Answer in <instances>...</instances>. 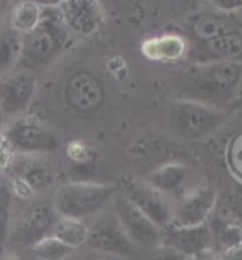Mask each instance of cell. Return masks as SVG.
Instances as JSON below:
<instances>
[{
  "instance_id": "cell-4",
  "label": "cell",
  "mask_w": 242,
  "mask_h": 260,
  "mask_svg": "<svg viewBox=\"0 0 242 260\" xmlns=\"http://www.w3.org/2000/svg\"><path fill=\"white\" fill-rule=\"evenodd\" d=\"M117 189L113 184L94 182H67L54 193V212L59 216L84 220L99 214L115 198Z\"/></svg>"
},
{
  "instance_id": "cell-19",
  "label": "cell",
  "mask_w": 242,
  "mask_h": 260,
  "mask_svg": "<svg viewBox=\"0 0 242 260\" xmlns=\"http://www.w3.org/2000/svg\"><path fill=\"white\" fill-rule=\"evenodd\" d=\"M189 30L197 43H204V42L218 38L221 35H225L228 31L235 30V29L231 27L227 19H224L221 16L211 15V13H205V15L197 16L191 22Z\"/></svg>"
},
{
  "instance_id": "cell-8",
  "label": "cell",
  "mask_w": 242,
  "mask_h": 260,
  "mask_svg": "<svg viewBox=\"0 0 242 260\" xmlns=\"http://www.w3.org/2000/svg\"><path fill=\"white\" fill-rule=\"evenodd\" d=\"M123 198L144 213L159 229L173 223V203L145 180L126 179L123 182Z\"/></svg>"
},
{
  "instance_id": "cell-30",
  "label": "cell",
  "mask_w": 242,
  "mask_h": 260,
  "mask_svg": "<svg viewBox=\"0 0 242 260\" xmlns=\"http://www.w3.org/2000/svg\"><path fill=\"white\" fill-rule=\"evenodd\" d=\"M231 106L242 109V75L241 77H239V82H238V86H236V90H235V94H234V100H232Z\"/></svg>"
},
{
  "instance_id": "cell-21",
  "label": "cell",
  "mask_w": 242,
  "mask_h": 260,
  "mask_svg": "<svg viewBox=\"0 0 242 260\" xmlns=\"http://www.w3.org/2000/svg\"><path fill=\"white\" fill-rule=\"evenodd\" d=\"M43 8L31 0H20L10 10V29L20 36L33 30L40 22Z\"/></svg>"
},
{
  "instance_id": "cell-1",
  "label": "cell",
  "mask_w": 242,
  "mask_h": 260,
  "mask_svg": "<svg viewBox=\"0 0 242 260\" xmlns=\"http://www.w3.org/2000/svg\"><path fill=\"white\" fill-rule=\"evenodd\" d=\"M241 75L239 61L199 63L189 72L187 86L182 89L185 96L178 99L197 100L220 109L231 106Z\"/></svg>"
},
{
  "instance_id": "cell-5",
  "label": "cell",
  "mask_w": 242,
  "mask_h": 260,
  "mask_svg": "<svg viewBox=\"0 0 242 260\" xmlns=\"http://www.w3.org/2000/svg\"><path fill=\"white\" fill-rule=\"evenodd\" d=\"M3 142L9 150L17 154L54 153L61 147V139L37 116L15 117L3 129Z\"/></svg>"
},
{
  "instance_id": "cell-18",
  "label": "cell",
  "mask_w": 242,
  "mask_h": 260,
  "mask_svg": "<svg viewBox=\"0 0 242 260\" xmlns=\"http://www.w3.org/2000/svg\"><path fill=\"white\" fill-rule=\"evenodd\" d=\"M188 52L187 40L177 33H163L158 36L144 40L141 53L144 57L152 61H177L182 59Z\"/></svg>"
},
{
  "instance_id": "cell-3",
  "label": "cell",
  "mask_w": 242,
  "mask_h": 260,
  "mask_svg": "<svg viewBox=\"0 0 242 260\" xmlns=\"http://www.w3.org/2000/svg\"><path fill=\"white\" fill-rule=\"evenodd\" d=\"M168 127L175 138L198 142L212 136L227 122V112L197 100L174 99L167 112Z\"/></svg>"
},
{
  "instance_id": "cell-10",
  "label": "cell",
  "mask_w": 242,
  "mask_h": 260,
  "mask_svg": "<svg viewBox=\"0 0 242 260\" xmlns=\"http://www.w3.org/2000/svg\"><path fill=\"white\" fill-rule=\"evenodd\" d=\"M57 217L59 214L54 212L52 205L33 203L19 214L13 224H10L9 240L30 249L42 237L52 233Z\"/></svg>"
},
{
  "instance_id": "cell-25",
  "label": "cell",
  "mask_w": 242,
  "mask_h": 260,
  "mask_svg": "<svg viewBox=\"0 0 242 260\" xmlns=\"http://www.w3.org/2000/svg\"><path fill=\"white\" fill-rule=\"evenodd\" d=\"M227 153L228 166L234 176L242 182V133L231 140Z\"/></svg>"
},
{
  "instance_id": "cell-26",
  "label": "cell",
  "mask_w": 242,
  "mask_h": 260,
  "mask_svg": "<svg viewBox=\"0 0 242 260\" xmlns=\"http://www.w3.org/2000/svg\"><path fill=\"white\" fill-rule=\"evenodd\" d=\"M150 260H189L187 256H184L182 253L173 249L171 246L159 243L152 249L151 259Z\"/></svg>"
},
{
  "instance_id": "cell-32",
  "label": "cell",
  "mask_w": 242,
  "mask_h": 260,
  "mask_svg": "<svg viewBox=\"0 0 242 260\" xmlns=\"http://www.w3.org/2000/svg\"><path fill=\"white\" fill-rule=\"evenodd\" d=\"M117 257H111V256H106V254H100V253H94V256H90L84 260H115Z\"/></svg>"
},
{
  "instance_id": "cell-23",
  "label": "cell",
  "mask_w": 242,
  "mask_h": 260,
  "mask_svg": "<svg viewBox=\"0 0 242 260\" xmlns=\"http://www.w3.org/2000/svg\"><path fill=\"white\" fill-rule=\"evenodd\" d=\"M33 256L37 260H67L74 249L64 245L53 235H47L30 247Z\"/></svg>"
},
{
  "instance_id": "cell-16",
  "label": "cell",
  "mask_w": 242,
  "mask_h": 260,
  "mask_svg": "<svg viewBox=\"0 0 242 260\" xmlns=\"http://www.w3.org/2000/svg\"><path fill=\"white\" fill-rule=\"evenodd\" d=\"M10 166L15 179L20 180L31 193L49 189L56 180L53 165L43 156L20 154L12 160Z\"/></svg>"
},
{
  "instance_id": "cell-7",
  "label": "cell",
  "mask_w": 242,
  "mask_h": 260,
  "mask_svg": "<svg viewBox=\"0 0 242 260\" xmlns=\"http://www.w3.org/2000/svg\"><path fill=\"white\" fill-rule=\"evenodd\" d=\"M86 245L94 253L117 259L133 257L137 252V246L130 240L114 213L100 217L97 222L89 228Z\"/></svg>"
},
{
  "instance_id": "cell-35",
  "label": "cell",
  "mask_w": 242,
  "mask_h": 260,
  "mask_svg": "<svg viewBox=\"0 0 242 260\" xmlns=\"http://www.w3.org/2000/svg\"><path fill=\"white\" fill-rule=\"evenodd\" d=\"M0 260H20L17 256H5V257H2Z\"/></svg>"
},
{
  "instance_id": "cell-22",
  "label": "cell",
  "mask_w": 242,
  "mask_h": 260,
  "mask_svg": "<svg viewBox=\"0 0 242 260\" xmlns=\"http://www.w3.org/2000/svg\"><path fill=\"white\" fill-rule=\"evenodd\" d=\"M22 54V36L12 29L0 31V79L17 68Z\"/></svg>"
},
{
  "instance_id": "cell-2",
  "label": "cell",
  "mask_w": 242,
  "mask_h": 260,
  "mask_svg": "<svg viewBox=\"0 0 242 260\" xmlns=\"http://www.w3.org/2000/svg\"><path fill=\"white\" fill-rule=\"evenodd\" d=\"M70 31L61 19L59 9H43L38 24L29 33L22 36V54L17 69H45L57 59L67 47Z\"/></svg>"
},
{
  "instance_id": "cell-28",
  "label": "cell",
  "mask_w": 242,
  "mask_h": 260,
  "mask_svg": "<svg viewBox=\"0 0 242 260\" xmlns=\"http://www.w3.org/2000/svg\"><path fill=\"white\" fill-rule=\"evenodd\" d=\"M220 254V260H242V240L229 246L228 249L222 250Z\"/></svg>"
},
{
  "instance_id": "cell-12",
  "label": "cell",
  "mask_w": 242,
  "mask_h": 260,
  "mask_svg": "<svg viewBox=\"0 0 242 260\" xmlns=\"http://www.w3.org/2000/svg\"><path fill=\"white\" fill-rule=\"evenodd\" d=\"M192 169L184 161H164L150 170L145 182L155 190L163 193L167 199L180 200L195 186L191 184Z\"/></svg>"
},
{
  "instance_id": "cell-6",
  "label": "cell",
  "mask_w": 242,
  "mask_h": 260,
  "mask_svg": "<svg viewBox=\"0 0 242 260\" xmlns=\"http://www.w3.org/2000/svg\"><path fill=\"white\" fill-rule=\"evenodd\" d=\"M61 99L70 112L90 115L97 112L106 99V89L99 77L87 69L73 70L61 87Z\"/></svg>"
},
{
  "instance_id": "cell-31",
  "label": "cell",
  "mask_w": 242,
  "mask_h": 260,
  "mask_svg": "<svg viewBox=\"0 0 242 260\" xmlns=\"http://www.w3.org/2000/svg\"><path fill=\"white\" fill-rule=\"evenodd\" d=\"M191 260H220V254L215 250H208V252L203 253V254H199V256Z\"/></svg>"
},
{
  "instance_id": "cell-14",
  "label": "cell",
  "mask_w": 242,
  "mask_h": 260,
  "mask_svg": "<svg viewBox=\"0 0 242 260\" xmlns=\"http://www.w3.org/2000/svg\"><path fill=\"white\" fill-rule=\"evenodd\" d=\"M59 13L68 31L77 36H91L104 23V10L100 0H64Z\"/></svg>"
},
{
  "instance_id": "cell-33",
  "label": "cell",
  "mask_w": 242,
  "mask_h": 260,
  "mask_svg": "<svg viewBox=\"0 0 242 260\" xmlns=\"http://www.w3.org/2000/svg\"><path fill=\"white\" fill-rule=\"evenodd\" d=\"M9 9V0H0V20L5 17Z\"/></svg>"
},
{
  "instance_id": "cell-15",
  "label": "cell",
  "mask_w": 242,
  "mask_h": 260,
  "mask_svg": "<svg viewBox=\"0 0 242 260\" xmlns=\"http://www.w3.org/2000/svg\"><path fill=\"white\" fill-rule=\"evenodd\" d=\"M161 243L171 246L189 260L208 250H214V240L208 223L201 226H178L171 223L163 229Z\"/></svg>"
},
{
  "instance_id": "cell-34",
  "label": "cell",
  "mask_w": 242,
  "mask_h": 260,
  "mask_svg": "<svg viewBox=\"0 0 242 260\" xmlns=\"http://www.w3.org/2000/svg\"><path fill=\"white\" fill-rule=\"evenodd\" d=\"M5 120H6V117L3 116V113L0 112V133L3 132V129H5Z\"/></svg>"
},
{
  "instance_id": "cell-29",
  "label": "cell",
  "mask_w": 242,
  "mask_h": 260,
  "mask_svg": "<svg viewBox=\"0 0 242 260\" xmlns=\"http://www.w3.org/2000/svg\"><path fill=\"white\" fill-rule=\"evenodd\" d=\"M43 9H59L64 0H31Z\"/></svg>"
},
{
  "instance_id": "cell-9",
  "label": "cell",
  "mask_w": 242,
  "mask_h": 260,
  "mask_svg": "<svg viewBox=\"0 0 242 260\" xmlns=\"http://www.w3.org/2000/svg\"><path fill=\"white\" fill-rule=\"evenodd\" d=\"M37 92L36 75L29 70H12L0 79V112L6 119L24 115Z\"/></svg>"
},
{
  "instance_id": "cell-11",
  "label": "cell",
  "mask_w": 242,
  "mask_h": 260,
  "mask_svg": "<svg viewBox=\"0 0 242 260\" xmlns=\"http://www.w3.org/2000/svg\"><path fill=\"white\" fill-rule=\"evenodd\" d=\"M218 203V194L208 184H199L173 205V223L178 226H201L208 223Z\"/></svg>"
},
{
  "instance_id": "cell-13",
  "label": "cell",
  "mask_w": 242,
  "mask_h": 260,
  "mask_svg": "<svg viewBox=\"0 0 242 260\" xmlns=\"http://www.w3.org/2000/svg\"><path fill=\"white\" fill-rule=\"evenodd\" d=\"M121 228L127 233L130 240L138 247H155L161 243L163 230L134 207L129 200L118 196L115 200V212Z\"/></svg>"
},
{
  "instance_id": "cell-24",
  "label": "cell",
  "mask_w": 242,
  "mask_h": 260,
  "mask_svg": "<svg viewBox=\"0 0 242 260\" xmlns=\"http://www.w3.org/2000/svg\"><path fill=\"white\" fill-rule=\"evenodd\" d=\"M12 187L0 182V254L3 253L9 240V232L12 224V206H13Z\"/></svg>"
},
{
  "instance_id": "cell-20",
  "label": "cell",
  "mask_w": 242,
  "mask_h": 260,
  "mask_svg": "<svg viewBox=\"0 0 242 260\" xmlns=\"http://www.w3.org/2000/svg\"><path fill=\"white\" fill-rule=\"evenodd\" d=\"M50 235L56 236L64 245L70 246L71 249L76 250L77 247L86 245L87 235H89V226L80 219L59 216Z\"/></svg>"
},
{
  "instance_id": "cell-27",
  "label": "cell",
  "mask_w": 242,
  "mask_h": 260,
  "mask_svg": "<svg viewBox=\"0 0 242 260\" xmlns=\"http://www.w3.org/2000/svg\"><path fill=\"white\" fill-rule=\"evenodd\" d=\"M211 5L222 13H234L242 10V0H211Z\"/></svg>"
},
{
  "instance_id": "cell-17",
  "label": "cell",
  "mask_w": 242,
  "mask_h": 260,
  "mask_svg": "<svg viewBox=\"0 0 242 260\" xmlns=\"http://www.w3.org/2000/svg\"><path fill=\"white\" fill-rule=\"evenodd\" d=\"M195 53L199 60L198 64L210 61H238L242 56V35L232 30L204 43H197Z\"/></svg>"
}]
</instances>
